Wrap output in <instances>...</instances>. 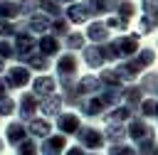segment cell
Wrapping results in <instances>:
<instances>
[{
  "instance_id": "6da1fadb",
  "label": "cell",
  "mask_w": 158,
  "mask_h": 155,
  "mask_svg": "<svg viewBox=\"0 0 158 155\" xmlns=\"http://www.w3.org/2000/svg\"><path fill=\"white\" fill-rule=\"evenodd\" d=\"M131 133H133V138H136V140H141V138H148V135H151V130H148L143 123H133Z\"/></svg>"
},
{
  "instance_id": "7a4b0ae2",
  "label": "cell",
  "mask_w": 158,
  "mask_h": 155,
  "mask_svg": "<svg viewBox=\"0 0 158 155\" xmlns=\"http://www.w3.org/2000/svg\"><path fill=\"white\" fill-rule=\"evenodd\" d=\"M114 155H133V150H118V148H116Z\"/></svg>"
}]
</instances>
